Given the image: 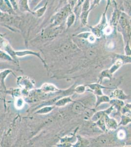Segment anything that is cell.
Instances as JSON below:
<instances>
[{"label": "cell", "mask_w": 131, "mask_h": 147, "mask_svg": "<svg viewBox=\"0 0 131 147\" xmlns=\"http://www.w3.org/2000/svg\"><path fill=\"white\" fill-rule=\"evenodd\" d=\"M0 10L3 13L13 14V7L8 0H0Z\"/></svg>", "instance_id": "obj_1"}, {"label": "cell", "mask_w": 131, "mask_h": 147, "mask_svg": "<svg viewBox=\"0 0 131 147\" xmlns=\"http://www.w3.org/2000/svg\"><path fill=\"white\" fill-rule=\"evenodd\" d=\"M11 72V71L9 70H7L3 71V72H1L0 73V81L2 83V85L5 88V85L4 84V80H5V78H6L8 74L10 73Z\"/></svg>", "instance_id": "obj_3"}, {"label": "cell", "mask_w": 131, "mask_h": 147, "mask_svg": "<svg viewBox=\"0 0 131 147\" xmlns=\"http://www.w3.org/2000/svg\"><path fill=\"white\" fill-rule=\"evenodd\" d=\"M0 59H3L8 61H13V59H12L10 55H9L8 54H6L5 52L1 50H0Z\"/></svg>", "instance_id": "obj_4"}, {"label": "cell", "mask_w": 131, "mask_h": 147, "mask_svg": "<svg viewBox=\"0 0 131 147\" xmlns=\"http://www.w3.org/2000/svg\"><path fill=\"white\" fill-rule=\"evenodd\" d=\"M19 6L22 11H30L28 4V0H19Z\"/></svg>", "instance_id": "obj_2"}, {"label": "cell", "mask_w": 131, "mask_h": 147, "mask_svg": "<svg viewBox=\"0 0 131 147\" xmlns=\"http://www.w3.org/2000/svg\"><path fill=\"white\" fill-rule=\"evenodd\" d=\"M10 2V3L11 4L12 6L14 9H17V5L16 0H8Z\"/></svg>", "instance_id": "obj_5"}]
</instances>
